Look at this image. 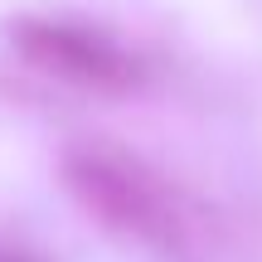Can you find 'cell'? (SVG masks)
<instances>
[{
    "mask_svg": "<svg viewBox=\"0 0 262 262\" xmlns=\"http://www.w3.org/2000/svg\"><path fill=\"white\" fill-rule=\"evenodd\" d=\"M63 180L78 204L112 233L150 243V248L185 243L189 219L180 209L175 189L141 156H126L117 146H73L63 156Z\"/></svg>",
    "mask_w": 262,
    "mask_h": 262,
    "instance_id": "1",
    "label": "cell"
},
{
    "mask_svg": "<svg viewBox=\"0 0 262 262\" xmlns=\"http://www.w3.org/2000/svg\"><path fill=\"white\" fill-rule=\"evenodd\" d=\"M10 44L34 73L97 97H131L146 88V63L102 25L68 15H25L10 29Z\"/></svg>",
    "mask_w": 262,
    "mask_h": 262,
    "instance_id": "2",
    "label": "cell"
},
{
    "mask_svg": "<svg viewBox=\"0 0 262 262\" xmlns=\"http://www.w3.org/2000/svg\"><path fill=\"white\" fill-rule=\"evenodd\" d=\"M0 262H34L29 253H0Z\"/></svg>",
    "mask_w": 262,
    "mask_h": 262,
    "instance_id": "3",
    "label": "cell"
}]
</instances>
